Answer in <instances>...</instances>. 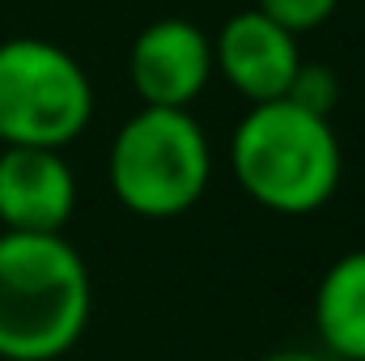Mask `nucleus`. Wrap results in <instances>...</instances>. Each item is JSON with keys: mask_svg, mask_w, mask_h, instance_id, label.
Instances as JSON below:
<instances>
[{"mask_svg": "<svg viewBox=\"0 0 365 361\" xmlns=\"http://www.w3.org/2000/svg\"><path fill=\"white\" fill-rule=\"evenodd\" d=\"M106 179L128 213L153 221L179 217L208 191L212 179L208 136L191 111L140 106L115 132Z\"/></svg>", "mask_w": 365, "mask_h": 361, "instance_id": "3", "label": "nucleus"}, {"mask_svg": "<svg viewBox=\"0 0 365 361\" xmlns=\"http://www.w3.org/2000/svg\"><path fill=\"white\" fill-rule=\"evenodd\" d=\"M340 0H259L255 9L264 17H272L280 30L289 34H306V30H319L331 13H336Z\"/></svg>", "mask_w": 365, "mask_h": 361, "instance_id": "10", "label": "nucleus"}, {"mask_svg": "<svg viewBox=\"0 0 365 361\" xmlns=\"http://www.w3.org/2000/svg\"><path fill=\"white\" fill-rule=\"evenodd\" d=\"M314 327L331 357L365 361V247L340 255L314 293Z\"/></svg>", "mask_w": 365, "mask_h": 361, "instance_id": "8", "label": "nucleus"}, {"mask_svg": "<svg viewBox=\"0 0 365 361\" xmlns=\"http://www.w3.org/2000/svg\"><path fill=\"white\" fill-rule=\"evenodd\" d=\"M297 68H302L297 34L280 30L259 9L234 13L212 39V73H221L225 86L251 106L284 98Z\"/></svg>", "mask_w": 365, "mask_h": 361, "instance_id": "7", "label": "nucleus"}, {"mask_svg": "<svg viewBox=\"0 0 365 361\" xmlns=\"http://www.w3.org/2000/svg\"><path fill=\"white\" fill-rule=\"evenodd\" d=\"M128 77L145 106L187 111L212 81V39L187 17L149 21L132 43Z\"/></svg>", "mask_w": 365, "mask_h": 361, "instance_id": "5", "label": "nucleus"}, {"mask_svg": "<svg viewBox=\"0 0 365 361\" xmlns=\"http://www.w3.org/2000/svg\"><path fill=\"white\" fill-rule=\"evenodd\" d=\"M93 115V86L77 56L47 39L0 43V145L64 149Z\"/></svg>", "mask_w": 365, "mask_h": 361, "instance_id": "4", "label": "nucleus"}, {"mask_svg": "<svg viewBox=\"0 0 365 361\" xmlns=\"http://www.w3.org/2000/svg\"><path fill=\"white\" fill-rule=\"evenodd\" d=\"M284 98H289L293 106H302V111L327 119L331 106H336V98H340V81H336V73H331L327 64H302V68L293 73Z\"/></svg>", "mask_w": 365, "mask_h": 361, "instance_id": "9", "label": "nucleus"}, {"mask_svg": "<svg viewBox=\"0 0 365 361\" xmlns=\"http://www.w3.org/2000/svg\"><path fill=\"white\" fill-rule=\"evenodd\" d=\"M77 213V175L64 149H0V225L9 234H64Z\"/></svg>", "mask_w": 365, "mask_h": 361, "instance_id": "6", "label": "nucleus"}, {"mask_svg": "<svg viewBox=\"0 0 365 361\" xmlns=\"http://www.w3.org/2000/svg\"><path fill=\"white\" fill-rule=\"evenodd\" d=\"M90 310V268L64 234H0V357H64L86 336Z\"/></svg>", "mask_w": 365, "mask_h": 361, "instance_id": "1", "label": "nucleus"}, {"mask_svg": "<svg viewBox=\"0 0 365 361\" xmlns=\"http://www.w3.org/2000/svg\"><path fill=\"white\" fill-rule=\"evenodd\" d=\"M230 171L259 208L280 217H306L336 195L344 153L323 115L276 98L251 106L238 119L230 136Z\"/></svg>", "mask_w": 365, "mask_h": 361, "instance_id": "2", "label": "nucleus"}, {"mask_svg": "<svg viewBox=\"0 0 365 361\" xmlns=\"http://www.w3.org/2000/svg\"><path fill=\"white\" fill-rule=\"evenodd\" d=\"M0 149H4V145H0Z\"/></svg>", "mask_w": 365, "mask_h": 361, "instance_id": "12", "label": "nucleus"}, {"mask_svg": "<svg viewBox=\"0 0 365 361\" xmlns=\"http://www.w3.org/2000/svg\"><path fill=\"white\" fill-rule=\"evenodd\" d=\"M264 361H323V357L310 353V349H280V353H268Z\"/></svg>", "mask_w": 365, "mask_h": 361, "instance_id": "11", "label": "nucleus"}]
</instances>
